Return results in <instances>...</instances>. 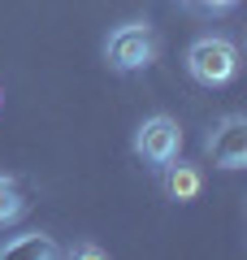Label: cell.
<instances>
[{"label": "cell", "instance_id": "obj_1", "mask_svg": "<svg viewBox=\"0 0 247 260\" xmlns=\"http://www.w3.org/2000/svg\"><path fill=\"white\" fill-rule=\"evenodd\" d=\"M187 70H191L195 83L204 87H221L238 74V48L221 35H208V39H195L187 48Z\"/></svg>", "mask_w": 247, "mask_h": 260}, {"label": "cell", "instance_id": "obj_2", "mask_svg": "<svg viewBox=\"0 0 247 260\" xmlns=\"http://www.w3.org/2000/svg\"><path fill=\"white\" fill-rule=\"evenodd\" d=\"M104 56H109V65L121 70V74L152 65V56H156L152 26H147V22H126V26H117L109 35V44H104Z\"/></svg>", "mask_w": 247, "mask_h": 260}, {"label": "cell", "instance_id": "obj_3", "mask_svg": "<svg viewBox=\"0 0 247 260\" xmlns=\"http://www.w3.org/2000/svg\"><path fill=\"white\" fill-rule=\"evenodd\" d=\"M135 152L147 160L152 169H165L169 160H178L182 152V130H178L174 117H147L135 135Z\"/></svg>", "mask_w": 247, "mask_h": 260}, {"label": "cell", "instance_id": "obj_4", "mask_svg": "<svg viewBox=\"0 0 247 260\" xmlns=\"http://www.w3.org/2000/svg\"><path fill=\"white\" fill-rule=\"evenodd\" d=\"M208 156H212V165H221V169H243L247 165V117L230 113V117H221L217 126H212Z\"/></svg>", "mask_w": 247, "mask_h": 260}, {"label": "cell", "instance_id": "obj_5", "mask_svg": "<svg viewBox=\"0 0 247 260\" xmlns=\"http://www.w3.org/2000/svg\"><path fill=\"white\" fill-rule=\"evenodd\" d=\"M0 256L5 260H56L61 256V247H56L48 234H18V239H9L5 247H0Z\"/></svg>", "mask_w": 247, "mask_h": 260}, {"label": "cell", "instance_id": "obj_6", "mask_svg": "<svg viewBox=\"0 0 247 260\" xmlns=\"http://www.w3.org/2000/svg\"><path fill=\"white\" fill-rule=\"evenodd\" d=\"M165 191L169 200H195L200 195V169L195 165H165Z\"/></svg>", "mask_w": 247, "mask_h": 260}, {"label": "cell", "instance_id": "obj_7", "mask_svg": "<svg viewBox=\"0 0 247 260\" xmlns=\"http://www.w3.org/2000/svg\"><path fill=\"white\" fill-rule=\"evenodd\" d=\"M22 208H26V200H22L18 182L13 178H0V225H9L22 217Z\"/></svg>", "mask_w": 247, "mask_h": 260}, {"label": "cell", "instance_id": "obj_8", "mask_svg": "<svg viewBox=\"0 0 247 260\" xmlns=\"http://www.w3.org/2000/svg\"><path fill=\"white\" fill-rule=\"evenodd\" d=\"M191 9H204V13H221V9H230V5H238V0H187Z\"/></svg>", "mask_w": 247, "mask_h": 260}]
</instances>
